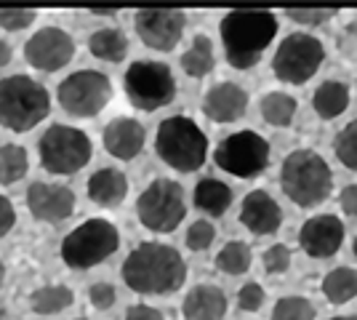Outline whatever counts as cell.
Listing matches in <instances>:
<instances>
[{
  "label": "cell",
  "mask_w": 357,
  "mask_h": 320,
  "mask_svg": "<svg viewBox=\"0 0 357 320\" xmlns=\"http://www.w3.org/2000/svg\"><path fill=\"white\" fill-rule=\"evenodd\" d=\"M123 283L142 296H165L184 286V257L168 243H139L123 261Z\"/></svg>",
  "instance_id": "obj_1"
},
{
  "label": "cell",
  "mask_w": 357,
  "mask_h": 320,
  "mask_svg": "<svg viewBox=\"0 0 357 320\" xmlns=\"http://www.w3.org/2000/svg\"><path fill=\"white\" fill-rule=\"evenodd\" d=\"M219 32L229 67L251 70L278 35V16L269 11H229L222 16Z\"/></svg>",
  "instance_id": "obj_2"
},
{
  "label": "cell",
  "mask_w": 357,
  "mask_h": 320,
  "mask_svg": "<svg viewBox=\"0 0 357 320\" xmlns=\"http://www.w3.org/2000/svg\"><path fill=\"white\" fill-rule=\"evenodd\" d=\"M280 187L298 208H317L333 192V171L320 153L301 147L283 158Z\"/></svg>",
  "instance_id": "obj_3"
},
{
  "label": "cell",
  "mask_w": 357,
  "mask_h": 320,
  "mask_svg": "<svg viewBox=\"0 0 357 320\" xmlns=\"http://www.w3.org/2000/svg\"><path fill=\"white\" fill-rule=\"evenodd\" d=\"M155 153L168 168L178 174H192L208 158V137L192 118L171 115L158 125Z\"/></svg>",
  "instance_id": "obj_4"
},
{
  "label": "cell",
  "mask_w": 357,
  "mask_h": 320,
  "mask_svg": "<svg viewBox=\"0 0 357 320\" xmlns=\"http://www.w3.org/2000/svg\"><path fill=\"white\" fill-rule=\"evenodd\" d=\"M51 96L43 83L30 75H8L0 80V125L24 134L48 118Z\"/></svg>",
  "instance_id": "obj_5"
},
{
  "label": "cell",
  "mask_w": 357,
  "mask_h": 320,
  "mask_svg": "<svg viewBox=\"0 0 357 320\" xmlns=\"http://www.w3.org/2000/svg\"><path fill=\"white\" fill-rule=\"evenodd\" d=\"M118 227L109 219L93 216V219H86L80 227H75L61 241V261L73 270H91V267L109 259L118 251Z\"/></svg>",
  "instance_id": "obj_6"
},
{
  "label": "cell",
  "mask_w": 357,
  "mask_h": 320,
  "mask_svg": "<svg viewBox=\"0 0 357 320\" xmlns=\"http://www.w3.org/2000/svg\"><path fill=\"white\" fill-rule=\"evenodd\" d=\"M123 89H126L128 102L136 109L155 112V109L168 107L174 102V96H176V77H174L171 67L165 61L139 59L126 70Z\"/></svg>",
  "instance_id": "obj_7"
},
{
  "label": "cell",
  "mask_w": 357,
  "mask_h": 320,
  "mask_svg": "<svg viewBox=\"0 0 357 320\" xmlns=\"http://www.w3.org/2000/svg\"><path fill=\"white\" fill-rule=\"evenodd\" d=\"M38 153H40V166L48 174L70 176L91 160V139L86 131L75 125L54 123L43 131V137L38 142Z\"/></svg>",
  "instance_id": "obj_8"
},
{
  "label": "cell",
  "mask_w": 357,
  "mask_h": 320,
  "mask_svg": "<svg viewBox=\"0 0 357 320\" xmlns=\"http://www.w3.org/2000/svg\"><path fill=\"white\" fill-rule=\"evenodd\" d=\"M326 61V46L320 38L310 32H291L280 40V46L272 56V73L280 83L304 86Z\"/></svg>",
  "instance_id": "obj_9"
},
{
  "label": "cell",
  "mask_w": 357,
  "mask_h": 320,
  "mask_svg": "<svg viewBox=\"0 0 357 320\" xmlns=\"http://www.w3.org/2000/svg\"><path fill=\"white\" fill-rule=\"evenodd\" d=\"M136 216L149 232H174L187 216L184 187L174 179H152L136 198Z\"/></svg>",
  "instance_id": "obj_10"
},
{
  "label": "cell",
  "mask_w": 357,
  "mask_h": 320,
  "mask_svg": "<svg viewBox=\"0 0 357 320\" xmlns=\"http://www.w3.org/2000/svg\"><path fill=\"white\" fill-rule=\"evenodd\" d=\"M269 155H272V147L267 139L259 131L245 128V131H235L227 139H222L219 147L213 150V160L222 171L238 176V179H253L267 171Z\"/></svg>",
  "instance_id": "obj_11"
},
{
  "label": "cell",
  "mask_w": 357,
  "mask_h": 320,
  "mask_svg": "<svg viewBox=\"0 0 357 320\" xmlns=\"http://www.w3.org/2000/svg\"><path fill=\"white\" fill-rule=\"evenodd\" d=\"M59 105L73 118H93L112 99V83L99 70H77L67 75L56 89Z\"/></svg>",
  "instance_id": "obj_12"
},
{
  "label": "cell",
  "mask_w": 357,
  "mask_h": 320,
  "mask_svg": "<svg viewBox=\"0 0 357 320\" xmlns=\"http://www.w3.org/2000/svg\"><path fill=\"white\" fill-rule=\"evenodd\" d=\"M136 35L152 51H174L184 35L187 16L176 8H142L134 14Z\"/></svg>",
  "instance_id": "obj_13"
},
{
  "label": "cell",
  "mask_w": 357,
  "mask_h": 320,
  "mask_svg": "<svg viewBox=\"0 0 357 320\" xmlns=\"http://www.w3.org/2000/svg\"><path fill=\"white\" fill-rule=\"evenodd\" d=\"M75 56V40L61 27H43L24 43V59L40 73H56Z\"/></svg>",
  "instance_id": "obj_14"
},
{
  "label": "cell",
  "mask_w": 357,
  "mask_h": 320,
  "mask_svg": "<svg viewBox=\"0 0 357 320\" xmlns=\"http://www.w3.org/2000/svg\"><path fill=\"white\" fill-rule=\"evenodd\" d=\"M298 245L312 259H331L344 245V224L333 213H317L298 229Z\"/></svg>",
  "instance_id": "obj_15"
},
{
  "label": "cell",
  "mask_w": 357,
  "mask_h": 320,
  "mask_svg": "<svg viewBox=\"0 0 357 320\" xmlns=\"http://www.w3.org/2000/svg\"><path fill=\"white\" fill-rule=\"evenodd\" d=\"M24 198L30 213L40 222H64L75 213V192L64 184L32 182Z\"/></svg>",
  "instance_id": "obj_16"
},
{
  "label": "cell",
  "mask_w": 357,
  "mask_h": 320,
  "mask_svg": "<svg viewBox=\"0 0 357 320\" xmlns=\"http://www.w3.org/2000/svg\"><path fill=\"white\" fill-rule=\"evenodd\" d=\"M240 224L264 238V235H275L280 224H283V208L280 203L269 195L267 190H253L243 198L240 206Z\"/></svg>",
  "instance_id": "obj_17"
},
{
  "label": "cell",
  "mask_w": 357,
  "mask_h": 320,
  "mask_svg": "<svg viewBox=\"0 0 357 320\" xmlns=\"http://www.w3.org/2000/svg\"><path fill=\"white\" fill-rule=\"evenodd\" d=\"M245 109H248V91L232 80L211 86L203 99V115L213 123H235L245 115Z\"/></svg>",
  "instance_id": "obj_18"
},
{
  "label": "cell",
  "mask_w": 357,
  "mask_h": 320,
  "mask_svg": "<svg viewBox=\"0 0 357 320\" xmlns=\"http://www.w3.org/2000/svg\"><path fill=\"white\" fill-rule=\"evenodd\" d=\"M105 150L118 160H131L136 155L144 150V142H147V131L144 125L134 118H115L105 125Z\"/></svg>",
  "instance_id": "obj_19"
},
{
  "label": "cell",
  "mask_w": 357,
  "mask_h": 320,
  "mask_svg": "<svg viewBox=\"0 0 357 320\" xmlns=\"http://www.w3.org/2000/svg\"><path fill=\"white\" fill-rule=\"evenodd\" d=\"M227 294L213 283H197L181 302L184 320H222L227 315Z\"/></svg>",
  "instance_id": "obj_20"
},
{
  "label": "cell",
  "mask_w": 357,
  "mask_h": 320,
  "mask_svg": "<svg viewBox=\"0 0 357 320\" xmlns=\"http://www.w3.org/2000/svg\"><path fill=\"white\" fill-rule=\"evenodd\" d=\"M89 198L102 208H115L128 195V179L120 168H99L86 184Z\"/></svg>",
  "instance_id": "obj_21"
},
{
  "label": "cell",
  "mask_w": 357,
  "mask_h": 320,
  "mask_svg": "<svg viewBox=\"0 0 357 320\" xmlns=\"http://www.w3.org/2000/svg\"><path fill=\"white\" fill-rule=\"evenodd\" d=\"M349 107V86L344 80H323L312 93V109L317 118L333 121Z\"/></svg>",
  "instance_id": "obj_22"
},
{
  "label": "cell",
  "mask_w": 357,
  "mask_h": 320,
  "mask_svg": "<svg viewBox=\"0 0 357 320\" xmlns=\"http://www.w3.org/2000/svg\"><path fill=\"white\" fill-rule=\"evenodd\" d=\"M192 200L203 213H208V216H224V213L229 211V206H232V190L224 182H219V179L206 176V179H200L197 187H195Z\"/></svg>",
  "instance_id": "obj_23"
},
{
  "label": "cell",
  "mask_w": 357,
  "mask_h": 320,
  "mask_svg": "<svg viewBox=\"0 0 357 320\" xmlns=\"http://www.w3.org/2000/svg\"><path fill=\"white\" fill-rule=\"evenodd\" d=\"M320 289L331 305L352 302L357 296V270L355 267H333L331 273H326Z\"/></svg>",
  "instance_id": "obj_24"
},
{
  "label": "cell",
  "mask_w": 357,
  "mask_h": 320,
  "mask_svg": "<svg viewBox=\"0 0 357 320\" xmlns=\"http://www.w3.org/2000/svg\"><path fill=\"white\" fill-rule=\"evenodd\" d=\"M216 67V54L208 35H195L190 48L181 54V70L190 77H206Z\"/></svg>",
  "instance_id": "obj_25"
},
{
  "label": "cell",
  "mask_w": 357,
  "mask_h": 320,
  "mask_svg": "<svg viewBox=\"0 0 357 320\" xmlns=\"http://www.w3.org/2000/svg\"><path fill=\"white\" fill-rule=\"evenodd\" d=\"M296 109L298 102L285 91H267L261 96V102H259V112H261L264 123L275 125V128L291 125L294 118H296Z\"/></svg>",
  "instance_id": "obj_26"
},
{
  "label": "cell",
  "mask_w": 357,
  "mask_h": 320,
  "mask_svg": "<svg viewBox=\"0 0 357 320\" xmlns=\"http://www.w3.org/2000/svg\"><path fill=\"white\" fill-rule=\"evenodd\" d=\"M89 51L102 61H123L128 54V38L118 27H102L89 38Z\"/></svg>",
  "instance_id": "obj_27"
},
{
  "label": "cell",
  "mask_w": 357,
  "mask_h": 320,
  "mask_svg": "<svg viewBox=\"0 0 357 320\" xmlns=\"http://www.w3.org/2000/svg\"><path fill=\"white\" fill-rule=\"evenodd\" d=\"M75 302V291L67 286H40L30 296V307L38 315H56Z\"/></svg>",
  "instance_id": "obj_28"
},
{
  "label": "cell",
  "mask_w": 357,
  "mask_h": 320,
  "mask_svg": "<svg viewBox=\"0 0 357 320\" xmlns=\"http://www.w3.org/2000/svg\"><path fill=\"white\" fill-rule=\"evenodd\" d=\"M27 166H30V163H27V150H24L22 144L8 142V144L0 147V184H3V187L24 179Z\"/></svg>",
  "instance_id": "obj_29"
},
{
  "label": "cell",
  "mask_w": 357,
  "mask_h": 320,
  "mask_svg": "<svg viewBox=\"0 0 357 320\" xmlns=\"http://www.w3.org/2000/svg\"><path fill=\"white\" fill-rule=\"evenodd\" d=\"M253 251L245 241H229L222 251L216 254V267L227 275H243L251 270Z\"/></svg>",
  "instance_id": "obj_30"
},
{
  "label": "cell",
  "mask_w": 357,
  "mask_h": 320,
  "mask_svg": "<svg viewBox=\"0 0 357 320\" xmlns=\"http://www.w3.org/2000/svg\"><path fill=\"white\" fill-rule=\"evenodd\" d=\"M317 310L307 296H283L272 307V320H314Z\"/></svg>",
  "instance_id": "obj_31"
},
{
  "label": "cell",
  "mask_w": 357,
  "mask_h": 320,
  "mask_svg": "<svg viewBox=\"0 0 357 320\" xmlns=\"http://www.w3.org/2000/svg\"><path fill=\"white\" fill-rule=\"evenodd\" d=\"M336 160L349 171H357V121H349L333 139Z\"/></svg>",
  "instance_id": "obj_32"
},
{
  "label": "cell",
  "mask_w": 357,
  "mask_h": 320,
  "mask_svg": "<svg viewBox=\"0 0 357 320\" xmlns=\"http://www.w3.org/2000/svg\"><path fill=\"white\" fill-rule=\"evenodd\" d=\"M184 241H187L190 251H208L211 243L216 241V227L211 224L208 219H197L195 224H190Z\"/></svg>",
  "instance_id": "obj_33"
},
{
  "label": "cell",
  "mask_w": 357,
  "mask_h": 320,
  "mask_svg": "<svg viewBox=\"0 0 357 320\" xmlns=\"http://www.w3.org/2000/svg\"><path fill=\"white\" fill-rule=\"evenodd\" d=\"M336 14H339L336 8H288V11H285V16H288L291 22L304 24V27H320V24L331 22Z\"/></svg>",
  "instance_id": "obj_34"
},
{
  "label": "cell",
  "mask_w": 357,
  "mask_h": 320,
  "mask_svg": "<svg viewBox=\"0 0 357 320\" xmlns=\"http://www.w3.org/2000/svg\"><path fill=\"white\" fill-rule=\"evenodd\" d=\"M261 264L269 275H283L291 267V248L285 243L269 245L267 251L261 254Z\"/></svg>",
  "instance_id": "obj_35"
},
{
  "label": "cell",
  "mask_w": 357,
  "mask_h": 320,
  "mask_svg": "<svg viewBox=\"0 0 357 320\" xmlns=\"http://www.w3.org/2000/svg\"><path fill=\"white\" fill-rule=\"evenodd\" d=\"M38 14L32 8H0V27L8 32H22L27 30Z\"/></svg>",
  "instance_id": "obj_36"
},
{
  "label": "cell",
  "mask_w": 357,
  "mask_h": 320,
  "mask_svg": "<svg viewBox=\"0 0 357 320\" xmlns=\"http://www.w3.org/2000/svg\"><path fill=\"white\" fill-rule=\"evenodd\" d=\"M264 299H267V294L261 289V283H256V280H248L238 291V307L243 312H259L261 305H264Z\"/></svg>",
  "instance_id": "obj_37"
},
{
  "label": "cell",
  "mask_w": 357,
  "mask_h": 320,
  "mask_svg": "<svg viewBox=\"0 0 357 320\" xmlns=\"http://www.w3.org/2000/svg\"><path fill=\"white\" fill-rule=\"evenodd\" d=\"M336 51L347 61H357V19L347 22L336 35Z\"/></svg>",
  "instance_id": "obj_38"
},
{
  "label": "cell",
  "mask_w": 357,
  "mask_h": 320,
  "mask_svg": "<svg viewBox=\"0 0 357 320\" xmlns=\"http://www.w3.org/2000/svg\"><path fill=\"white\" fill-rule=\"evenodd\" d=\"M115 299H118V294H115V286H109V283H93L89 289V302L96 310H109L115 305Z\"/></svg>",
  "instance_id": "obj_39"
},
{
  "label": "cell",
  "mask_w": 357,
  "mask_h": 320,
  "mask_svg": "<svg viewBox=\"0 0 357 320\" xmlns=\"http://www.w3.org/2000/svg\"><path fill=\"white\" fill-rule=\"evenodd\" d=\"M16 224V208L14 203L6 198V195H0V238L3 235H8Z\"/></svg>",
  "instance_id": "obj_40"
},
{
  "label": "cell",
  "mask_w": 357,
  "mask_h": 320,
  "mask_svg": "<svg viewBox=\"0 0 357 320\" xmlns=\"http://www.w3.org/2000/svg\"><path fill=\"white\" fill-rule=\"evenodd\" d=\"M123 320H165V315L158 307L149 305H131L126 310V318Z\"/></svg>",
  "instance_id": "obj_41"
},
{
  "label": "cell",
  "mask_w": 357,
  "mask_h": 320,
  "mask_svg": "<svg viewBox=\"0 0 357 320\" xmlns=\"http://www.w3.org/2000/svg\"><path fill=\"white\" fill-rule=\"evenodd\" d=\"M339 206L347 216H357V182L344 187L342 195H339Z\"/></svg>",
  "instance_id": "obj_42"
},
{
  "label": "cell",
  "mask_w": 357,
  "mask_h": 320,
  "mask_svg": "<svg viewBox=\"0 0 357 320\" xmlns=\"http://www.w3.org/2000/svg\"><path fill=\"white\" fill-rule=\"evenodd\" d=\"M8 61H11V46H8V43L0 38V70H3Z\"/></svg>",
  "instance_id": "obj_43"
},
{
  "label": "cell",
  "mask_w": 357,
  "mask_h": 320,
  "mask_svg": "<svg viewBox=\"0 0 357 320\" xmlns=\"http://www.w3.org/2000/svg\"><path fill=\"white\" fill-rule=\"evenodd\" d=\"M91 14H96V16H112V14H118L115 8H91Z\"/></svg>",
  "instance_id": "obj_44"
},
{
  "label": "cell",
  "mask_w": 357,
  "mask_h": 320,
  "mask_svg": "<svg viewBox=\"0 0 357 320\" xmlns=\"http://www.w3.org/2000/svg\"><path fill=\"white\" fill-rule=\"evenodd\" d=\"M328 320H357V315H336V318H328Z\"/></svg>",
  "instance_id": "obj_45"
},
{
  "label": "cell",
  "mask_w": 357,
  "mask_h": 320,
  "mask_svg": "<svg viewBox=\"0 0 357 320\" xmlns=\"http://www.w3.org/2000/svg\"><path fill=\"white\" fill-rule=\"evenodd\" d=\"M3 280H6V264L0 259V286H3Z\"/></svg>",
  "instance_id": "obj_46"
},
{
  "label": "cell",
  "mask_w": 357,
  "mask_h": 320,
  "mask_svg": "<svg viewBox=\"0 0 357 320\" xmlns=\"http://www.w3.org/2000/svg\"><path fill=\"white\" fill-rule=\"evenodd\" d=\"M352 251H355V259H357V235H355V241H352Z\"/></svg>",
  "instance_id": "obj_47"
},
{
  "label": "cell",
  "mask_w": 357,
  "mask_h": 320,
  "mask_svg": "<svg viewBox=\"0 0 357 320\" xmlns=\"http://www.w3.org/2000/svg\"><path fill=\"white\" fill-rule=\"evenodd\" d=\"M0 320H8V315H6V310L0 307Z\"/></svg>",
  "instance_id": "obj_48"
},
{
  "label": "cell",
  "mask_w": 357,
  "mask_h": 320,
  "mask_svg": "<svg viewBox=\"0 0 357 320\" xmlns=\"http://www.w3.org/2000/svg\"><path fill=\"white\" fill-rule=\"evenodd\" d=\"M77 320H86V318H77Z\"/></svg>",
  "instance_id": "obj_49"
}]
</instances>
